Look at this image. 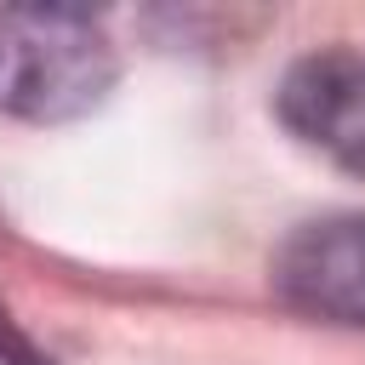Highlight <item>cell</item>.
Wrapping results in <instances>:
<instances>
[{"label": "cell", "instance_id": "obj_1", "mask_svg": "<svg viewBox=\"0 0 365 365\" xmlns=\"http://www.w3.org/2000/svg\"><path fill=\"white\" fill-rule=\"evenodd\" d=\"M120 74L103 17L80 6H0V114L57 125L91 114Z\"/></svg>", "mask_w": 365, "mask_h": 365}, {"label": "cell", "instance_id": "obj_2", "mask_svg": "<svg viewBox=\"0 0 365 365\" xmlns=\"http://www.w3.org/2000/svg\"><path fill=\"white\" fill-rule=\"evenodd\" d=\"M274 114L302 148L365 177V51L348 46L302 51L279 74Z\"/></svg>", "mask_w": 365, "mask_h": 365}, {"label": "cell", "instance_id": "obj_3", "mask_svg": "<svg viewBox=\"0 0 365 365\" xmlns=\"http://www.w3.org/2000/svg\"><path fill=\"white\" fill-rule=\"evenodd\" d=\"M274 291L308 319L365 325V211L302 222L274 251Z\"/></svg>", "mask_w": 365, "mask_h": 365}, {"label": "cell", "instance_id": "obj_4", "mask_svg": "<svg viewBox=\"0 0 365 365\" xmlns=\"http://www.w3.org/2000/svg\"><path fill=\"white\" fill-rule=\"evenodd\" d=\"M0 365H51L17 325H11V314H6V302H0Z\"/></svg>", "mask_w": 365, "mask_h": 365}]
</instances>
